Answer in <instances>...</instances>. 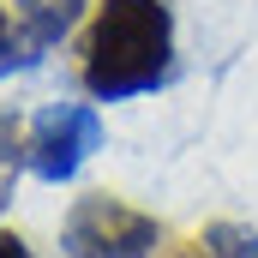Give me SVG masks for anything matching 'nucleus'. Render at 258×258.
<instances>
[{
	"mask_svg": "<svg viewBox=\"0 0 258 258\" xmlns=\"http://www.w3.org/2000/svg\"><path fill=\"white\" fill-rule=\"evenodd\" d=\"M174 72L168 0H96L78 36V84L96 102H126Z\"/></svg>",
	"mask_w": 258,
	"mask_h": 258,
	"instance_id": "f257e3e1",
	"label": "nucleus"
},
{
	"mask_svg": "<svg viewBox=\"0 0 258 258\" xmlns=\"http://www.w3.org/2000/svg\"><path fill=\"white\" fill-rule=\"evenodd\" d=\"M156 240H162V222L132 210L126 198H108V192L78 198L60 228L66 258H150Z\"/></svg>",
	"mask_w": 258,
	"mask_h": 258,
	"instance_id": "f03ea898",
	"label": "nucleus"
},
{
	"mask_svg": "<svg viewBox=\"0 0 258 258\" xmlns=\"http://www.w3.org/2000/svg\"><path fill=\"white\" fill-rule=\"evenodd\" d=\"M90 150H102V114L90 102H54L30 120V174L48 186L72 180Z\"/></svg>",
	"mask_w": 258,
	"mask_h": 258,
	"instance_id": "7ed1b4c3",
	"label": "nucleus"
},
{
	"mask_svg": "<svg viewBox=\"0 0 258 258\" xmlns=\"http://www.w3.org/2000/svg\"><path fill=\"white\" fill-rule=\"evenodd\" d=\"M12 12H18V24H24L30 48H36V54H48V48L60 42L66 30L78 24L84 0H12Z\"/></svg>",
	"mask_w": 258,
	"mask_h": 258,
	"instance_id": "20e7f679",
	"label": "nucleus"
},
{
	"mask_svg": "<svg viewBox=\"0 0 258 258\" xmlns=\"http://www.w3.org/2000/svg\"><path fill=\"white\" fill-rule=\"evenodd\" d=\"M24 168H30V138L18 126V114H0V210L12 204V186Z\"/></svg>",
	"mask_w": 258,
	"mask_h": 258,
	"instance_id": "39448f33",
	"label": "nucleus"
},
{
	"mask_svg": "<svg viewBox=\"0 0 258 258\" xmlns=\"http://www.w3.org/2000/svg\"><path fill=\"white\" fill-rule=\"evenodd\" d=\"M198 252H204V258H258V228L210 222V228L198 234Z\"/></svg>",
	"mask_w": 258,
	"mask_h": 258,
	"instance_id": "423d86ee",
	"label": "nucleus"
},
{
	"mask_svg": "<svg viewBox=\"0 0 258 258\" xmlns=\"http://www.w3.org/2000/svg\"><path fill=\"white\" fill-rule=\"evenodd\" d=\"M42 54L30 48V36H24V24H18V12L0 0V78L6 72H18V66H36Z\"/></svg>",
	"mask_w": 258,
	"mask_h": 258,
	"instance_id": "0eeeda50",
	"label": "nucleus"
},
{
	"mask_svg": "<svg viewBox=\"0 0 258 258\" xmlns=\"http://www.w3.org/2000/svg\"><path fill=\"white\" fill-rule=\"evenodd\" d=\"M0 258H30V246H24L18 234H0Z\"/></svg>",
	"mask_w": 258,
	"mask_h": 258,
	"instance_id": "6e6552de",
	"label": "nucleus"
},
{
	"mask_svg": "<svg viewBox=\"0 0 258 258\" xmlns=\"http://www.w3.org/2000/svg\"><path fill=\"white\" fill-rule=\"evenodd\" d=\"M174 258H198V246H186V252H174Z\"/></svg>",
	"mask_w": 258,
	"mask_h": 258,
	"instance_id": "1a4fd4ad",
	"label": "nucleus"
}]
</instances>
